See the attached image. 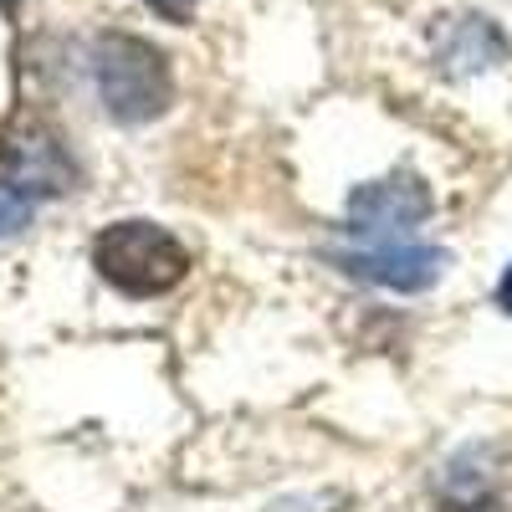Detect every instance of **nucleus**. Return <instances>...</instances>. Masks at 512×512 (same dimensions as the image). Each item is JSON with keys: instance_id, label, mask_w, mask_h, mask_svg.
Segmentation results:
<instances>
[{"instance_id": "nucleus-5", "label": "nucleus", "mask_w": 512, "mask_h": 512, "mask_svg": "<svg viewBox=\"0 0 512 512\" xmlns=\"http://www.w3.org/2000/svg\"><path fill=\"white\" fill-rule=\"evenodd\" d=\"M31 221V200L16 185H0V236H16Z\"/></svg>"}, {"instance_id": "nucleus-4", "label": "nucleus", "mask_w": 512, "mask_h": 512, "mask_svg": "<svg viewBox=\"0 0 512 512\" xmlns=\"http://www.w3.org/2000/svg\"><path fill=\"white\" fill-rule=\"evenodd\" d=\"M349 216L359 221V231H405L415 226L420 216H431V195H425L420 180L410 175H395V180H379V185H364L349 205Z\"/></svg>"}, {"instance_id": "nucleus-6", "label": "nucleus", "mask_w": 512, "mask_h": 512, "mask_svg": "<svg viewBox=\"0 0 512 512\" xmlns=\"http://www.w3.org/2000/svg\"><path fill=\"white\" fill-rule=\"evenodd\" d=\"M149 11H159L164 21H190L195 16V0H144Z\"/></svg>"}, {"instance_id": "nucleus-7", "label": "nucleus", "mask_w": 512, "mask_h": 512, "mask_svg": "<svg viewBox=\"0 0 512 512\" xmlns=\"http://www.w3.org/2000/svg\"><path fill=\"white\" fill-rule=\"evenodd\" d=\"M497 303H502V313H512V267H507L502 282H497Z\"/></svg>"}, {"instance_id": "nucleus-2", "label": "nucleus", "mask_w": 512, "mask_h": 512, "mask_svg": "<svg viewBox=\"0 0 512 512\" xmlns=\"http://www.w3.org/2000/svg\"><path fill=\"white\" fill-rule=\"evenodd\" d=\"M93 72H98V93H103L108 113L123 123L159 118L169 108V93H175L164 57L139 36H103Z\"/></svg>"}, {"instance_id": "nucleus-1", "label": "nucleus", "mask_w": 512, "mask_h": 512, "mask_svg": "<svg viewBox=\"0 0 512 512\" xmlns=\"http://www.w3.org/2000/svg\"><path fill=\"white\" fill-rule=\"evenodd\" d=\"M93 267L128 297H159L185 282L190 251L159 221H118L93 241Z\"/></svg>"}, {"instance_id": "nucleus-8", "label": "nucleus", "mask_w": 512, "mask_h": 512, "mask_svg": "<svg viewBox=\"0 0 512 512\" xmlns=\"http://www.w3.org/2000/svg\"><path fill=\"white\" fill-rule=\"evenodd\" d=\"M11 6H16V0H0V11H11Z\"/></svg>"}, {"instance_id": "nucleus-3", "label": "nucleus", "mask_w": 512, "mask_h": 512, "mask_svg": "<svg viewBox=\"0 0 512 512\" xmlns=\"http://www.w3.org/2000/svg\"><path fill=\"white\" fill-rule=\"evenodd\" d=\"M344 267L364 282L379 287H395V292H425L441 267H446V251L436 246H415V241H374L369 251H349Z\"/></svg>"}]
</instances>
